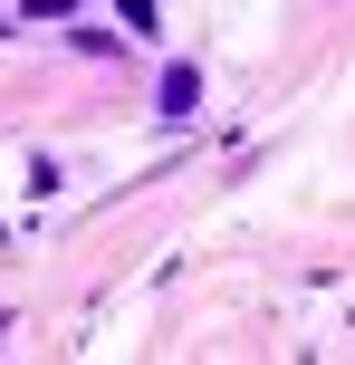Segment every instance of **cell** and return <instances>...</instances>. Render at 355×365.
<instances>
[{
	"label": "cell",
	"instance_id": "cell-1",
	"mask_svg": "<svg viewBox=\"0 0 355 365\" xmlns=\"http://www.w3.org/2000/svg\"><path fill=\"white\" fill-rule=\"evenodd\" d=\"M192 96H202V77L173 68V77H164V115H192Z\"/></svg>",
	"mask_w": 355,
	"mask_h": 365
},
{
	"label": "cell",
	"instance_id": "cell-2",
	"mask_svg": "<svg viewBox=\"0 0 355 365\" xmlns=\"http://www.w3.org/2000/svg\"><path fill=\"white\" fill-rule=\"evenodd\" d=\"M125 10V38H154V0H115Z\"/></svg>",
	"mask_w": 355,
	"mask_h": 365
}]
</instances>
